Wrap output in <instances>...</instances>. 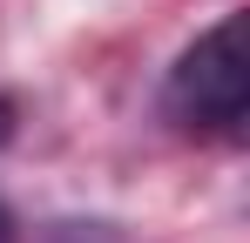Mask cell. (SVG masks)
I'll return each instance as SVG.
<instances>
[{
    "label": "cell",
    "mask_w": 250,
    "mask_h": 243,
    "mask_svg": "<svg viewBox=\"0 0 250 243\" xmlns=\"http://www.w3.org/2000/svg\"><path fill=\"white\" fill-rule=\"evenodd\" d=\"M169 115L183 128H209V135H237L244 128V101H250V81H244V14H223L209 34H196L183 47V61L169 68L163 88Z\"/></svg>",
    "instance_id": "1"
},
{
    "label": "cell",
    "mask_w": 250,
    "mask_h": 243,
    "mask_svg": "<svg viewBox=\"0 0 250 243\" xmlns=\"http://www.w3.org/2000/svg\"><path fill=\"white\" fill-rule=\"evenodd\" d=\"M14 128H21V108H14V101H7V95H0V149H7V142H14Z\"/></svg>",
    "instance_id": "2"
},
{
    "label": "cell",
    "mask_w": 250,
    "mask_h": 243,
    "mask_svg": "<svg viewBox=\"0 0 250 243\" xmlns=\"http://www.w3.org/2000/svg\"><path fill=\"white\" fill-rule=\"evenodd\" d=\"M0 243H7V209H0Z\"/></svg>",
    "instance_id": "3"
}]
</instances>
